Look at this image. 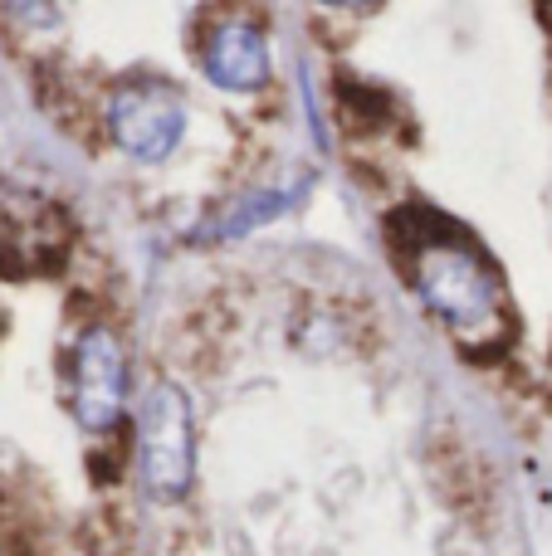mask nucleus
<instances>
[{
    "instance_id": "nucleus-6",
    "label": "nucleus",
    "mask_w": 552,
    "mask_h": 556,
    "mask_svg": "<svg viewBox=\"0 0 552 556\" xmlns=\"http://www.w3.org/2000/svg\"><path fill=\"white\" fill-rule=\"evenodd\" d=\"M323 5H333V10H372L377 0H323Z\"/></svg>"
},
{
    "instance_id": "nucleus-3",
    "label": "nucleus",
    "mask_w": 552,
    "mask_h": 556,
    "mask_svg": "<svg viewBox=\"0 0 552 556\" xmlns=\"http://www.w3.org/2000/svg\"><path fill=\"white\" fill-rule=\"evenodd\" d=\"M68 401H74V420L88 434H108L127 410V352L117 342L113 327L93 323L74 346V366H68Z\"/></svg>"
},
{
    "instance_id": "nucleus-4",
    "label": "nucleus",
    "mask_w": 552,
    "mask_h": 556,
    "mask_svg": "<svg viewBox=\"0 0 552 556\" xmlns=\"http://www.w3.org/2000/svg\"><path fill=\"white\" fill-rule=\"evenodd\" d=\"M108 127H113V142L123 147L133 162L156 166L176 152V142H181L186 103L176 88L142 78V84L117 88L113 108H108Z\"/></svg>"
},
{
    "instance_id": "nucleus-5",
    "label": "nucleus",
    "mask_w": 552,
    "mask_h": 556,
    "mask_svg": "<svg viewBox=\"0 0 552 556\" xmlns=\"http://www.w3.org/2000/svg\"><path fill=\"white\" fill-rule=\"evenodd\" d=\"M205 78L225 93H254L269 84V45L250 20H221L201 45Z\"/></svg>"
},
{
    "instance_id": "nucleus-2",
    "label": "nucleus",
    "mask_w": 552,
    "mask_h": 556,
    "mask_svg": "<svg viewBox=\"0 0 552 556\" xmlns=\"http://www.w3.org/2000/svg\"><path fill=\"white\" fill-rule=\"evenodd\" d=\"M137 464L152 498H181L191 489L196 469V425L191 405L172 381L152 386L142 395V420H137Z\"/></svg>"
},
{
    "instance_id": "nucleus-1",
    "label": "nucleus",
    "mask_w": 552,
    "mask_h": 556,
    "mask_svg": "<svg viewBox=\"0 0 552 556\" xmlns=\"http://www.w3.org/2000/svg\"><path fill=\"white\" fill-rule=\"evenodd\" d=\"M411 283H416L421 303L465 342L485 346L504 332L509 323V298L499 283L494 264L465 240V235H426L411 250Z\"/></svg>"
}]
</instances>
